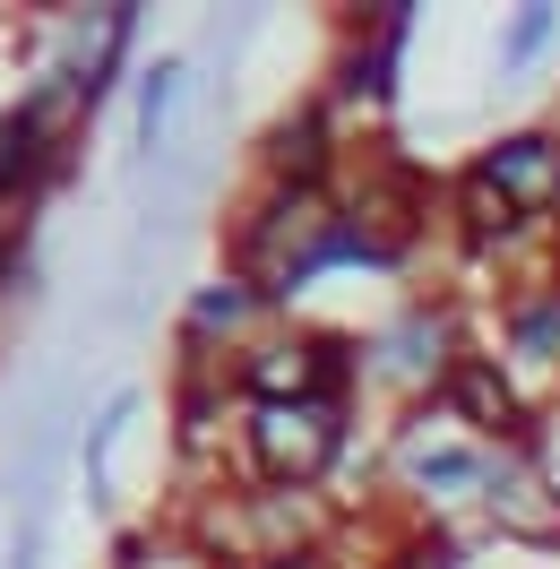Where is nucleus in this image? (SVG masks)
Returning <instances> with one entry per match:
<instances>
[{"label": "nucleus", "instance_id": "nucleus-7", "mask_svg": "<svg viewBox=\"0 0 560 569\" xmlns=\"http://www.w3.org/2000/svg\"><path fill=\"white\" fill-rule=\"evenodd\" d=\"M259 311H268V293H259L250 277H216V284H199V293H190V320H181V346H190V355H208V337H216V328L233 337V328H250Z\"/></svg>", "mask_w": 560, "mask_h": 569}, {"label": "nucleus", "instance_id": "nucleus-3", "mask_svg": "<svg viewBox=\"0 0 560 569\" xmlns=\"http://www.w3.org/2000/svg\"><path fill=\"white\" fill-rule=\"evenodd\" d=\"M431 406H457V415L483 431V440H518V449H534V423H526L518 389L500 380V355H457L449 389L431 397Z\"/></svg>", "mask_w": 560, "mask_h": 569}, {"label": "nucleus", "instance_id": "nucleus-11", "mask_svg": "<svg viewBox=\"0 0 560 569\" xmlns=\"http://www.w3.org/2000/svg\"><path fill=\"white\" fill-rule=\"evenodd\" d=\"M552 36H560V9H552V0H526L518 18L500 27V70H526V61H534Z\"/></svg>", "mask_w": 560, "mask_h": 569}, {"label": "nucleus", "instance_id": "nucleus-9", "mask_svg": "<svg viewBox=\"0 0 560 569\" xmlns=\"http://www.w3.org/2000/svg\"><path fill=\"white\" fill-rule=\"evenodd\" d=\"M509 355H526V362H560V284L526 293L518 311H509Z\"/></svg>", "mask_w": 560, "mask_h": 569}, {"label": "nucleus", "instance_id": "nucleus-2", "mask_svg": "<svg viewBox=\"0 0 560 569\" xmlns=\"http://www.w3.org/2000/svg\"><path fill=\"white\" fill-rule=\"evenodd\" d=\"M371 371L380 380H397V389H449V371H457V355H449V311H431V302H406L397 320L371 337Z\"/></svg>", "mask_w": 560, "mask_h": 569}, {"label": "nucleus", "instance_id": "nucleus-4", "mask_svg": "<svg viewBox=\"0 0 560 569\" xmlns=\"http://www.w3.org/2000/svg\"><path fill=\"white\" fill-rule=\"evenodd\" d=\"M483 173L500 181L526 216H552V199H560V139L552 130H509V139L483 156Z\"/></svg>", "mask_w": 560, "mask_h": 569}, {"label": "nucleus", "instance_id": "nucleus-6", "mask_svg": "<svg viewBox=\"0 0 560 569\" xmlns=\"http://www.w3.org/2000/svg\"><path fill=\"white\" fill-rule=\"evenodd\" d=\"M449 216H457V233H466L474 250H509V242H526V224H534V216H526L518 199H509V190L483 173V164H474V173H457Z\"/></svg>", "mask_w": 560, "mask_h": 569}, {"label": "nucleus", "instance_id": "nucleus-1", "mask_svg": "<svg viewBox=\"0 0 560 569\" xmlns=\"http://www.w3.org/2000/svg\"><path fill=\"white\" fill-rule=\"evenodd\" d=\"M250 458L259 483L277 492H311L328 466L346 458V397H293V406H250Z\"/></svg>", "mask_w": 560, "mask_h": 569}, {"label": "nucleus", "instance_id": "nucleus-5", "mask_svg": "<svg viewBox=\"0 0 560 569\" xmlns=\"http://www.w3.org/2000/svg\"><path fill=\"white\" fill-rule=\"evenodd\" d=\"M328 164H337L328 104H302L268 130V181H284V190H328Z\"/></svg>", "mask_w": 560, "mask_h": 569}, {"label": "nucleus", "instance_id": "nucleus-12", "mask_svg": "<svg viewBox=\"0 0 560 569\" xmlns=\"http://www.w3.org/2000/svg\"><path fill=\"white\" fill-rule=\"evenodd\" d=\"M259 569H328V561H319L311 543H302V552H268V561H259Z\"/></svg>", "mask_w": 560, "mask_h": 569}, {"label": "nucleus", "instance_id": "nucleus-10", "mask_svg": "<svg viewBox=\"0 0 560 569\" xmlns=\"http://www.w3.org/2000/svg\"><path fill=\"white\" fill-rule=\"evenodd\" d=\"M173 104H181V61H147L139 70V147H164Z\"/></svg>", "mask_w": 560, "mask_h": 569}, {"label": "nucleus", "instance_id": "nucleus-8", "mask_svg": "<svg viewBox=\"0 0 560 569\" xmlns=\"http://www.w3.org/2000/svg\"><path fill=\"white\" fill-rule=\"evenodd\" d=\"M406 475H414L422 492H491L500 483V458L491 449H406Z\"/></svg>", "mask_w": 560, "mask_h": 569}]
</instances>
